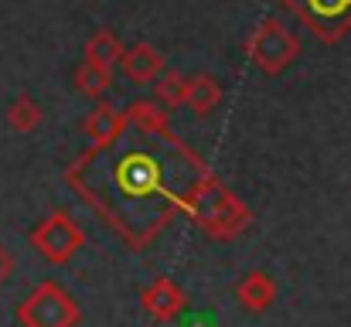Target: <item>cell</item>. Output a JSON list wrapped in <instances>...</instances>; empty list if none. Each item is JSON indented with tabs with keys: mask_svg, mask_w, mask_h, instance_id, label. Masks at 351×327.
Returning a JSON list of instances; mask_svg holds the SVG:
<instances>
[{
	"mask_svg": "<svg viewBox=\"0 0 351 327\" xmlns=\"http://www.w3.org/2000/svg\"><path fill=\"white\" fill-rule=\"evenodd\" d=\"M17 321L21 327H79L82 307L62 283L45 280L17 304Z\"/></svg>",
	"mask_w": 351,
	"mask_h": 327,
	"instance_id": "obj_3",
	"label": "cell"
},
{
	"mask_svg": "<svg viewBox=\"0 0 351 327\" xmlns=\"http://www.w3.org/2000/svg\"><path fill=\"white\" fill-rule=\"evenodd\" d=\"M14 266H17L14 252H10V249H7V245L0 242V287H3V283H7L10 276H14Z\"/></svg>",
	"mask_w": 351,
	"mask_h": 327,
	"instance_id": "obj_14",
	"label": "cell"
},
{
	"mask_svg": "<svg viewBox=\"0 0 351 327\" xmlns=\"http://www.w3.org/2000/svg\"><path fill=\"white\" fill-rule=\"evenodd\" d=\"M157 69H160V58H157L150 48H136L133 55H126V72H130L136 82H147Z\"/></svg>",
	"mask_w": 351,
	"mask_h": 327,
	"instance_id": "obj_11",
	"label": "cell"
},
{
	"mask_svg": "<svg viewBox=\"0 0 351 327\" xmlns=\"http://www.w3.org/2000/svg\"><path fill=\"white\" fill-rule=\"evenodd\" d=\"M7 123H10L17 133H31V130L41 123V109L34 106L31 99H17V103L10 106V112H7Z\"/></svg>",
	"mask_w": 351,
	"mask_h": 327,
	"instance_id": "obj_10",
	"label": "cell"
},
{
	"mask_svg": "<svg viewBox=\"0 0 351 327\" xmlns=\"http://www.w3.org/2000/svg\"><path fill=\"white\" fill-rule=\"evenodd\" d=\"M31 245L38 249V256H45L48 263L62 266L69 263L82 245H86V232L75 218L69 215L65 208H55L45 221H38L31 228Z\"/></svg>",
	"mask_w": 351,
	"mask_h": 327,
	"instance_id": "obj_4",
	"label": "cell"
},
{
	"mask_svg": "<svg viewBox=\"0 0 351 327\" xmlns=\"http://www.w3.org/2000/svg\"><path fill=\"white\" fill-rule=\"evenodd\" d=\"M130 119H133V126H136L143 136H171L164 112L154 109L150 103H136V106L130 109Z\"/></svg>",
	"mask_w": 351,
	"mask_h": 327,
	"instance_id": "obj_9",
	"label": "cell"
},
{
	"mask_svg": "<svg viewBox=\"0 0 351 327\" xmlns=\"http://www.w3.org/2000/svg\"><path fill=\"white\" fill-rule=\"evenodd\" d=\"M89 136H93V150H103V147H113L119 136L126 133V116H119L113 106H99L93 112V119L86 123Z\"/></svg>",
	"mask_w": 351,
	"mask_h": 327,
	"instance_id": "obj_8",
	"label": "cell"
},
{
	"mask_svg": "<svg viewBox=\"0 0 351 327\" xmlns=\"http://www.w3.org/2000/svg\"><path fill=\"white\" fill-rule=\"evenodd\" d=\"M82 86L89 89V93H99V89H106V72L99 69H82Z\"/></svg>",
	"mask_w": 351,
	"mask_h": 327,
	"instance_id": "obj_13",
	"label": "cell"
},
{
	"mask_svg": "<svg viewBox=\"0 0 351 327\" xmlns=\"http://www.w3.org/2000/svg\"><path fill=\"white\" fill-rule=\"evenodd\" d=\"M184 327H219L215 324V317H208V314H198V317H191Z\"/></svg>",
	"mask_w": 351,
	"mask_h": 327,
	"instance_id": "obj_17",
	"label": "cell"
},
{
	"mask_svg": "<svg viewBox=\"0 0 351 327\" xmlns=\"http://www.w3.org/2000/svg\"><path fill=\"white\" fill-rule=\"evenodd\" d=\"M276 280L269 276V273H263V269H252V273H245L242 280H239V287H235V297H239V304L249 311V314H263V311H269L273 304H276Z\"/></svg>",
	"mask_w": 351,
	"mask_h": 327,
	"instance_id": "obj_7",
	"label": "cell"
},
{
	"mask_svg": "<svg viewBox=\"0 0 351 327\" xmlns=\"http://www.w3.org/2000/svg\"><path fill=\"white\" fill-rule=\"evenodd\" d=\"M188 103L198 109V112H208V109L219 103V89H215V82H212V79H198V82L188 89Z\"/></svg>",
	"mask_w": 351,
	"mask_h": 327,
	"instance_id": "obj_12",
	"label": "cell"
},
{
	"mask_svg": "<svg viewBox=\"0 0 351 327\" xmlns=\"http://www.w3.org/2000/svg\"><path fill=\"white\" fill-rule=\"evenodd\" d=\"M140 300H143V311L154 321H174L188 311V293L171 276H157L154 283H147Z\"/></svg>",
	"mask_w": 351,
	"mask_h": 327,
	"instance_id": "obj_5",
	"label": "cell"
},
{
	"mask_svg": "<svg viewBox=\"0 0 351 327\" xmlns=\"http://www.w3.org/2000/svg\"><path fill=\"white\" fill-rule=\"evenodd\" d=\"M164 96H167V103H181L184 89L178 86V79H167V86H164Z\"/></svg>",
	"mask_w": 351,
	"mask_h": 327,
	"instance_id": "obj_16",
	"label": "cell"
},
{
	"mask_svg": "<svg viewBox=\"0 0 351 327\" xmlns=\"http://www.w3.org/2000/svg\"><path fill=\"white\" fill-rule=\"evenodd\" d=\"M293 51H297L293 38H290L283 27H276V24H266V27L256 34V41H252V55H256V62H259L266 72H280V69L293 58Z\"/></svg>",
	"mask_w": 351,
	"mask_h": 327,
	"instance_id": "obj_6",
	"label": "cell"
},
{
	"mask_svg": "<svg viewBox=\"0 0 351 327\" xmlns=\"http://www.w3.org/2000/svg\"><path fill=\"white\" fill-rule=\"evenodd\" d=\"M93 51H99V55H96V58H99V62H103V65H106V62H110V58H113V55H117V45H113V38H99V41H96V45H93Z\"/></svg>",
	"mask_w": 351,
	"mask_h": 327,
	"instance_id": "obj_15",
	"label": "cell"
},
{
	"mask_svg": "<svg viewBox=\"0 0 351 327\" xmlns=\"http://www.w3.org/2000/svg\"><path fill=\"white\" fill-rule=\"evenodd\" d=\"M72 188L130 249H143L171 225V218L184 212V191H174L167 184L164 160L150 150H126L113 164H106L99 184Z\"/></svg>",
	"mask_w": 351,
	"mask_h": 327,
	"instance_id": "obj_1",
	"label": "cell"
},
{
	"mask_svg": "<svg viewBox=\"0 0 351 327\" xmlns=\"http://www.w3.org/2000/svg\"><path fill=\"white\" fill-rule=\"evenodd\" d=\"M184 215L191 218L208 239H215V242H232L252 221V212L235 198L212 171L191 181V188L184 195Z\"/></svg>",
	"mask_w": 351,
	"mask_h": 327,
	"instance_id": "obj_2",
	"label": "cell"
}]
</instances>
